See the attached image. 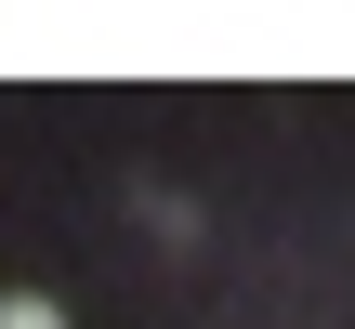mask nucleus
Instances as JSON below:
<instances>
[{
    "mask_svg": "<svg viewBox=\"0 0 355 329\" xmlns=\"http://www.w3.org/2000/svg\"><path fill=\"white\" fill-rule=\"evenodd\" d=\"M0 329H66V303H40V290H13V303H0Z\"/></svg>",
    "mask_w": 355,
    "mask_h": 329,
    "instance_id": "nucleus-1",
    "label": "nucleus"
}]
</instances>
